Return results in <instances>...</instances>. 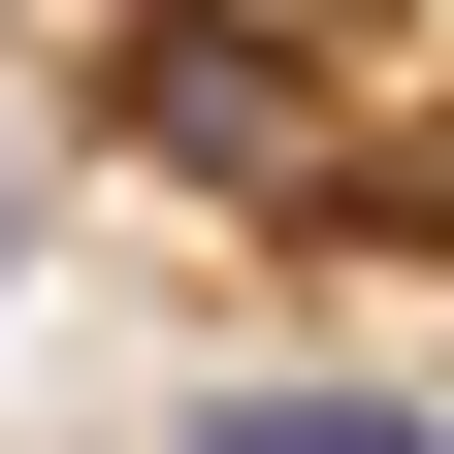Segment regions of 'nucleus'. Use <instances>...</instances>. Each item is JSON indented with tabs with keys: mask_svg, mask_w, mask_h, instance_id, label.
Masks as SVG:
<instances>
[{
	"mask_svg": "<svg viewBox=\"0 0 454 454\" xmlns=\"http://www.w3.org/2000/svg\"><path fill=\"white\" fill-rule=\"evenodd\" d=\"M227 454H454L422 389H227Z\"/></svg>",
	"mask_w": 454,
	"mask_h": 454,
	"instance_id": "f03ea898",
	"label": "nucleus"
},
{
	"mask_svg": "<svg viewBox=\"0 0 454 454\" xmlns=\"http://www.w3.org/2000/svg\"><path fill=\"white\" fill-rule=\"evenodd\" d=\"M98 98H130V162H195L227 227H389L422 195V98H357V33H293V0H130Z\"/></svg>",
	"mask_w": 454,
	"mask_h": 454,
	"instance_id": "f257e3e1",
	"label": "nucleus"
},
{
	"mask_svg": "<svg viewBox=\"0 0 454 454\" xmlns=\"http://www.w3.org/2000/svg\"><path fill=\"white\" fill-rule=\"evenodd\" d=\"M0 293H33V162H0Z\"/></svg>",
	"mask_w": 454,
	"mask_h": 454,
	"instance_id": "7ed1b4c3",
	"label": "nucleus"
}]
</instances>
